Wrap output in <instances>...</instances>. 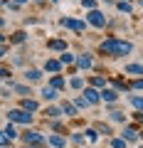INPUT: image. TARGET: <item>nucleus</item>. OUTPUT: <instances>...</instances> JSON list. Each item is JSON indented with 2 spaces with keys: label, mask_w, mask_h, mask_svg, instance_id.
Masks as SVG:
<instances>
[{
  "label": "nucleus",
  "mask_w": 143,
  "mask_h": 148,
  "mask_svg": "<svg viewBox=\"0 0 143 148\" xmlns=\"http://www.w3.org/2000/svg\"><path fill=\"white\" fill-rule=\"evenodd\" d=\"M111 119L114 121H123L126 116H123V111H111Z\"/></svg>",
  "instance_id": "nucleus-26"
},
{
  "label": "nucleus",
  "mask_w": 143,
  "mask_h": 148,
  "mask_svg": "<svg viewBox=\"0 0 143 148\" xmlns=\"http://www.w3.org/2000/svg\"><path fill=\"white\" fill-rule=\"evenodd\" d=\"M49 86H52V89H62V86H64V79H62V77H59V74H54V77H52V82H49Z\"/></svg>",
  "instance_id": "nucleus-17"
},
{
  "label": "nucleus",
  "mask_w": 143,
  "mask_h": 148,
  "mask_svg": "<svg viewBox=\"0 0 143 148\" xmlns=\"http://www.w3.org/2000/svg\"><path fill=\"white\" fill-rule=\"evenodd\" d=\"M99 99L106 101V104H114V101L118 99V94H116V89H106V86H104V89L99 91Z\"/></svg>",
  "instance_id": "nucleus-7"
},
{
  "label": "nucleus",
  "mask_w": 143,
  "mask_h": 148,
  "mask_svg": "<svg viewBox=\"0 0 143 148\" xmlns=\"http://www.w3.org/2000/svg\"><path fill=\"white\" fill-rule=\"evenodd\" d=\"M81 99H84L86 101V104H99V91H96L94 89V86H86V89H84V96H81Z\"/></svg>",
  "instance_id": "nucleus-6"
},
{
  "label": "nucleus",
  "mask_w": 143,
  "mask_h": 148,
  "mask_svg": "<svg viewBox=\"0 0 143 148\" xmlns=\"http://www.w3.org/2000/svg\"><path fill=\"white\" fill-rule=\"evenodd\" d=\"M47 47H49V49H59V52H64V49H67V42H62V40H49Z\"/></svg>",
  "instance_id": "nucleus-13"
},
{
  "label": "nucleus",
  "mask_w": 143,
  "mask_h": 148,
  "mask_svg": "<svg viewBox=\"0 0 143 148\" xmlns=\"http://www.w3.org/2000/svg\"><path fill=\"white\" fill-rule=\"evenodd\" d=\"M54 3H57V0H54Z\"/></svg>",
  "instance_id": "nucleus-38"
},
{
  "label": "nucleus",
  "mask_w": 143,
  "mask_h": 148,
  "mask_svg": "<svg viewBox=\"0 0 143 148\" xmlns=\"http://www.w3.org/2000/svg\"><path fill=\"white\" fill-rule=\"evenodd\" d=\"M59 67H62V64H59L57 59H47V62H44V69H47V72H54V74H57Z\"/></svg>",
  "instance_id": "nucleus-14"
},
{
  "label": "nucleus",
  "mask_w": 143,
  "mask_h": 148,
  "mask_svg": "<svg viewBox=\"0 0 143 148\" xmlns=\"http://www.w3.org/2000/svg\"><path fill=\"white\" fill-rule=\"evenodd\" d=\"M77 59V64H79L81 69H91V64H94V59L89 57V54H81V57H74Z\"/></svg>",
  "instance_id": "nucleus-9"
},
{
  "label": "nucleus",
  "mask_w": 143,
  "mask_h": 148,
  "mask_svg": "<svg viewBox=\"0 0 143 148\" xmlns=\"http://www.w3.org/2000/svg\"><path fill=\"white\" fill-rule=\"evenodd\" d=\"M15 3H17V5H22V3H27V0H15Z\"/></svg>",
  "instance_id": "nucleus-35"
},
{
  "label": "nucleus",
  "mask_w": 143,
  "mask_h": 148,
  "mask_svg": "<svg viewBox=\"0 0 143 148\" xmlns=\"http://www.w3.org/2000/svg\"><path fill=\"white\" fill-rule=\"evenodd\" d=\"M25 79L40 82V79H42V72H40V69H27V72H25Z\"/></svg>",
  "instance_id": "nucleus-12"
},
{
  "label": "nucleus",
  "mask_w": 143,
  "mask_h": 148,
  "mask_svg": "<svg viewBox=\"0 0 143 148\" xmlns=\"http://www.w3.org/2000/svg\"><path fill=\"white\" fill-rule=\"evenodd\" d=\"M3 22H5V20H3V17H0V25H3Z\"/></svg>",
  "instance_id": "nucleus-37"
},
{
  "label": "nucleus",
  "mask_w": 143,
  "mask_h": 148,
  "mask_svg": "<svg viewBox=\"0 0 143 148\" xmlns=\"http://www.w3.org/2000/svg\"><path fill=\"white\" fill-rule=\"evenodd\" d=\"M0 146H10V138H8L3 131H0Z\"/></svg>",
  "instance_id": "nucleus-31"
},
{
  "label": "nucleus",
  "mask_w": 143,
  "mask_h": 148,
  "mask_svg": "<svg viewBox=\"0 0 143 148\" xmlns=\"http://www.w3.org/2000/svg\"><path fill=\"white\" fill-rule=\"evenodd\" d=\"M131 104H133L136 111H141V96H131Z\"/></svg>",
  "instance_id": "nucleus-27"
},
{
  "label": "nucleus",
  "mask_w": 143,
  "mask_h": 148,
  "mask_svg": "<svg viewBox=\"0 0 143 148\" xmlns=\"http://www.w3.org/2000/svg\"><path fill=\"white\" fill-rule=\"evenodd\" d=\"M99 49H101V54H109V57H123V54H128L133 49V45L128 42V40H116V37H111V40H104Z\"/></svg>",
  "instance_id": "nucleus-1"
},
{
  "label": "nucleus",
  "mask_w": 143,
  "mask_h": 148,
  "mask_svg": "<svg viewBox=\"0 0 143 148\" xmlns=\"http://www.w3.org/2000/svg\"><path fill=\"white\" fill-rule=\"evenodd\" d=\"M86 20H89L94 27H106V15H104V12H99L96 8L89 12V15H86Z\"/></svg>",
  "instance_id": "nucleus-4"
},
{
  "label": "nucleus",
  "mask_w": 143,
  "mask_h": 148,
  "mask_svg": "<svg viewBox=\"0 0 143 148\" xmlns=\"http://www.w3.org/2000/svg\"><path fill=\"white\" fill-rule=\"evenodd\" d=\"M126 74H133V77H141V64L133 62V64H126Z\"/></svg>",
  "instance_id": "nucleus-15"
},
{
  "label": "nucleus",
  "mask_w": 143,
  "mask_h": 148,
  "mask_svg": "<svg viewBox=\"0 0 143 148\" xmlns=\"http://www.w3.org/2000/svg\"><path fill=\"white\" fill-rule=\"evenodd\" d=\"M79 3H81V5H84V8H91V10H94V8H96V0H79Z\"/></svg>",
  "instance_id": "nucleus-29"
},
{
  "label": "nucleus",
  "mask_w": 143,
  "mask_h": 148,
  "mask_svg": "<svg viewBox=\"0 0 143 148\" xmlns=\"http://www.w3.org/2000/svg\"><path fill=\"white\" fill-rule=\"evenodd\" d=\"M77 106H79V109H86V106H89V104H86L84 99H77Z\"/></svg>",
  "instance_id": "nucleus-32"
},
{
  "label": "nucleus",
  "mask_w": 143,
  "mask_h": 148,
  "mask_svg": "<svg viewBox=\"0 0 143 148\" xmlns=\"http://www.w3.org/2000/svg\"><path fill=\"white\" fill-rule=\"evenodd\" d=\"M47 143H49V146H54V148H62L64 143H67V138H64V136H49Z\"/></svg>",
  "instance_id": "nucleus-11"
},
{
  "label": "nucleus",
  "mask_w": 143,
  "mask_h": 148,
  "mask_svg": "<svg viewBox=\"0 0 143 148\" xmlns=\"http://www.w3.org/2000/svg\"><path fill=\"white\" fill-rule=\"evenodd\" d=\"M3 133H5V136L10 138V141H12V138H17V131H15L12 126H5V131H3Z\"/></svg>",
  "instance_id": "nucleus-21"
},
{
  "label": "nucleus",
  "mask_w": 143,
  "mask_h": 148,
  "mask_svg": "<svg viewBox=\"0 0 143 148\" xmlns=\"http://www.w3.org/2000/svg\"><path fill=\"white\" fill-rule=\"evenodd\" d=\"M44 114H47L49 119H59V116H62V109H57V106H49V109L44 111Z\"/></svg>",
  "instance_id": "nucleus-20"
},
{
  "label": "nucleus",
  "mask_w": 143,
  "mask_h": 148,
  "mask_svg": "<svg viewBox=\"0 0 143 148\" xmlns=\"http://www.w3.org/2000/svg\"><path fill=\"white\" fill-rule=\"evenodd\" d=\"M12 42H15V45L25 42V32H15V35H12Z\"/></svg>",
  "instance_id": "nucleus-25"
},
{
  "label": "nucleus",
  "mask_w": 143,
  "mask_h": 148,
  "mask_svg": "<svg viewBox=\"0 0 143 148\" xmlns=\"http://www.w3.org/2000/svg\"><path fill=\"white\" fill-rule=\"evenodd\" d=\"M136 128H126V131H123L121 133V136H123V141H138V136H136Z\"/></svg>",
  "instance_id": "nucleus-16"
},
{
  "label": "nucleus",
  "mask_w": 143,
  "mask_h": 148,
  "mask_svg": "<svg viewBox=\"0 0 143 148\" xmlns=\"http://www.w3.org/2000/svg\"><path fill=\"white\" fill-rule=\"evenodd\" d=\"M22 111H27V114H35V111H37V101L35 99H22Z\"/></svg>",
  "instance_id": "nucleus-8"
},
{
  "label": "nucleus",
  "mask_w": 143,
  "mask_h": 148,
  "mask_svg": "<svg viewBox=\"0 0 143 148\" xmlns=\"http://www.w3.org/2000/svg\"><path fill=\"white\" fill-rule=\"evenodd\" d=\"M62 25L69 27V30H74V32H84V30H86V22L74 20V17H62Z\"/></svg>",
  "instance_id": "nucleus-5"
},
{
  "label": "nucleus",
  "mask_w": 143,
  "mask_h": 148,
  "mask_svg": "<svg viewBox=\"0 0 143 148\" xmlns=\"http://www.w3.org/2000/svg\"><path fill=\"white\" fill-rule=\"evenodd\" d=\"M25 148H42V146H25Z\"/></svg>",
  "instance_id": "nucleus-36"
},
{
  "label": "nucleus",
  "mask_w": 143,
  "mask_h": 148,
  "mask_svg": "<svg viewBox=\"0 0 143 148\" xmlns=\"http://www.w3.org/2000/svg\"><path fill=\"white\" fill-rule=\"evenodd\" d=\"M22 143H25V146H42L44 136H40L37 131H25L22 133Z\"/></svg>",
  "instance_id": "nucleus-3"
},
{
  "label": "nucleus",
  "mask_w": 143,
  "mask_h": 148,
  "mask_svg": "<svg viewBox=\"0 0 143 148\" xmlns=\"http://www.w3.org/2000/svg\"><path fill=\"white\" fill-rule=\"evenodd\" d=\"M12 89H15L20 96H27V94H30V86H22V84H20V86H12Z\"/></svg>",
  "instance_id": "nucleus-23"
},
{
  "label": "nucleus",
  "mask_w": 143,
  "mask_h": 148,
  "mask_svg": "<svg viewBox=\"0 0 143 148\" xmlns=\"http://www.w3.org/2000/svg\"><path fill=\"white\" fill-rule=\"evenodd\" d=\"M5 52H8V47H5V45H0V57H5Z\"/></svg>",
  "instance_id": "nucleus-33"
},
{
  "label": "nucleus",
  "mask_w": 143,
  "mask_h": 148,
  "mask_svg": "<svg viewBox=\"0 0 143 148\" xmlns=\"http://www.w3.org/2000/svg\"><path fill=\"white\" fill-rule=\"evenodd\" d=\"M91 84H94V86H104V84H106V79H101V77H94V79H91Z\"/></svg>",
  "instance_id": "nucleus-30"
},
{
  "label": "nucleus",
  "mask_w": 143,
  "mask_h": 148,
  "mask_svg": "<svg viewBox=\"0 0 143 148\" xmlns=\"http://www.w3.org/2000/svg\"><path fill=\"white\" fill-rule=\"evenodd\" d=\"M5 40H8V37L3 35V32H0V45H5Z\"/></svg>",
  "instance_id": "nucleus-34"
},
{
  "label": "nucleus",
  "mask_w": 143,
  "mask_h": 148,
  "mask_svg": "<svg viewBox=\"0 0 143 148\" xmlns=\"http://www.w3.org/2000/svg\"><path fill=\"white\" fill-rule=\"evenodd\" d=\"M69 84L74 86V89H81V86H84V79H81V77H74V79L69 82Z\"/></svg>",
  "instance_id": "nucleus-22"
},
{
  "label": "nucleus",
  "mask_w": 143,
  "mask_h": 148,
  "mask_svg": "<svg viewBox=\"0 0 143 148\" xmlns=\"http://www.w3.org/2000/svg\"><path fill=\"white\" fill-rule=\"evenodd\" d=\"M8 119H10L12 123H22V126L32 123V114H27V111H22V109H12V111H8Z\"/></svg>",
  "instance_id": "nucleus-2"
},
{
  "label": "nucleus",
  "mask_w": 143,
  "mask_h": 148,
  "mask_svg": "<svg viewBox=\"0 0 143 148\" xmlns=\"http://www.w3.org/2000/svg\"><path fill=\"white\" fill-rule=\"evenodd\" d=\"M118 10H121V12H131V5H128V0H121V3H118Z\"/></svg>",
  "instance_id": "nucleus-24"
},
{
  "label": "nucleus",
  "mask_w": 143,
  "mask_h": 148,
  "mask_svg": "<svg viewBox=\"0 0 143 148\" xmlns=\"http://www.w3.org/2000/svg\"><path fill=\"white\" fill-rule=\"evenodd\" d=\"M62 114H67V116H74V114H77L74 104H69V101H64V104H62Z\"/></svg>",
  "instance_id": "nucleus-18"
},
{
  "label": "nucleus",
  "mask_w": 143,
  "mask_h": 148,
  "mask_svg": "<svg viewBox=\"0 0 143 148\" xmlns=\"http://www.w3.org/2000/svg\"><path fill=\"white\" fill-rule=\"evenodd\" d=\"M40 94H42L44 101H54V99H57V89H52V86H44Z\"/></svg>",
  "instance_id": "nucleus-10"
},
{
  "label": "nucleus",
  "mask_w": 143,
  "mask_h": 148,
  "mask_svg": "<svg viewBox=\"0 0 143 148\" xmlns=\"http://www.w3.org/2000/svg\"><path fill=\"white\" fill-rule=\"evenodd\" d=\"M57 62H59V64H72V62H74V54H69L67 49H64V52H62V57H59Z\"/></svg>",
  "instance_id": "nucleus-19"
},
{
  "label": "nucleus",
  "mask_w": 143,
  "mask_h": 148,
  "mask_svg": "<svg viewBox=\"0 0 143 148\" xmlns=\"http://www.w3.org/2000/svg\"><path fill=\"white\" fill-rule=\"evenodd\" d=\"M111 146L114 148H126V141L123 138H116V141H111Z\"/></svg>",
  "instance_id": "nucleus-28"
}]
</instances>
